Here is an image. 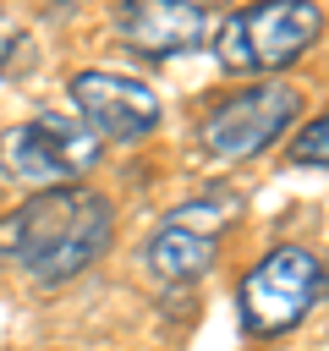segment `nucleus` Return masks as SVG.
<instances>
[{
  "mask_svg": "<svg viewBox=\"0 0 329 351\" xmlns=\"http://www.w3.org/2000/svg\"><path fill=\"white\" fill-rule=\"evenodd\" d=\"M285 159H291V165H329V115L307 121V126H302V132L291 137Z\"/></svg>",
  "mask_w": 329,
  "mask_h": 351,
  "instance_id": "1a4fd4ad",
  "label": "nucleus"
},
{
  "mask_svg": "<svg viewBox=\"0 0 329 351\" xmlns=\"http://www.w3.org/2000/svg\"><path fill=\"white\" fill-rule=\"evenodd\" d=\"M71 104L82 115V126L104 143H143L159 126V99L148 82L121 77V71H77L71 77Z\"/></svg>",
  "mask_w": 329,
  "mask_h": 351,
  "instance_id": "0eeeda50",
  "label": "nucleus"
},
{
  "mask_svg": "<svg viewBox=\"0 0 329 351\" xmlns=\"http://www.w3.org/2000/svg\"><path fill=\"white\" fill-rule=\"evenodd\" d=\"M241 214V197L236 192H208L197 203H181L164 214V225L148 236L143 247V263L164 280V285H186V280H203L219 258V236L225 225Z\"/></svg>",
  "mask_w": 329,
  "mask_h": 351,
  "instance_id": "423d86ee",
  "label": "nucleus"
},
{
  "mask_svg": "<svg viewBox=\"0 0 329 351\" xmlns=\"http://www.w3.org/2000/svg\"><path fill=\"white\" fill-rule=\"evenodd\" d=\"M324 33V11L313 0H269L230 11L219 22L214 55L225 71H280L307 55V44Z\"/></svg>",
  "mask_w": 329,
  "mask_h": 351,
  "instance_id": "7ed1b4c3",
  "label": "nucleus"
},
{
  "mask_svg": "<svg viewBox=\"0 0 329 351\" xmlns=\"http://www.w3.org/2000/svg\"><path fill=\"white\" fill-rule=\"evenodd\" d=\"M99 154H104V143H99L82 121L55 115V110L33 115L27 126L0 132V170H5V181L33 186V192L71 186L82 170L99 165Z\"/></svg>",
  "mask_w": 329,
  "mask_h": 351,
  "instance_id": "20e7f679",
  "label": "nucleus"
},
{
  "mask_svg": "<svg viewBox=\"0 0 329 351\" xmlns=\"http://www.w3.org/2000/svg\"><path fill=\"white\" fill-rule=\"evenodd\" d=\"M110 241H115V208L93 186L33 192L22 208L0 219V258L38 285L82 274Z\"/></svg>",
  "mask_w": 329,
  "mask_h": 351,
  "instance_id": "f257e3e1",
  "label": "nucleus"
},
{
  "mask_svg": "<svg viewBox=\"0 0 329 351\" xmlns=\"http://www.w3.org/2000/svg\"><path fill=\"white\" fill-rule=\"evenodd\" d=\"M110 27L143 60H170V55H186L203 44L208 5H197V0H126L110 16Z\"/></svg>",
  "mask_w": 329,
  "mask_h": 351,
  "instance_id": "6e6552de",
  "label": "nucleus"
},
{
  "mask_svg": "<svg viewBox=\"0 0 329 351\" xmlns=\"http://www.w3.org/2000/svg\"><path fill=\"white\" fill-rule=\"evenodd\" d=\"M324 296V263L318 252L296 247V241H280L269 247L236 285V318L252 340H274L285 329H296L313 302Z\"/></svg>",
  "mask_w": 329,
  "mask_h": 351,
  "instance_id": "f03ea898",
  "label": "nucleus"
},
{
  "mask_svg": "<svg viewBox=\"0 0 329 351\" xmlns=\"http://www.w3.org/2000/svg\"><path fill=\"white\" fill-rule=\"evenodd\" d=\"M302 121V88L291 82H252L208 104L197 121V143L214 159H258Z\"/></svg>",
  "mask_w": 329,
  "mask_h": 351,
  "instance_id": "39448f33",
  "label": "nucleus"
}]
</instances>
